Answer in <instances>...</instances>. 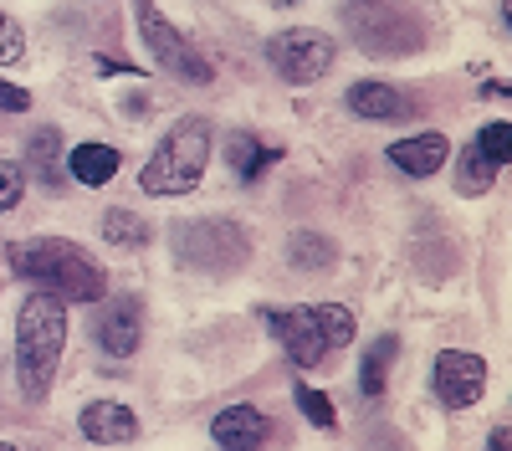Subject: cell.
<instances>
[{
	"label": "cell",
	"instance_id": "cb8c5ba5",
	"mask_svg": "<svg viewBox=\"0 0 512 451\" xmlns=\"http://www.w3.org/2000/svg\"><path fill=\"white\" fill-rule=\"evenodd\" d=\"M26 200V170L16 159H0V211H16Z\"/></svg>",
	"mask_w": 512,
	"mask_h": 451
},
{
	"label": "cell",
	"instance_id": "8fae6325",
	"mask_svg": "<svg viewBox=\"0 0 512 451\" xmlns=\"http://www.w3.org/2000/svg\"><path fill=\"white\" fill-rule=\"evenodd\" d=\"M210 436H216L221 451H262L272 436V421L256 405H226L216 421H210Z\"/></svg>",
	"mask_w": 512,
	"mask_h": 451
},
{
	"label": "cell",
	"instance_id": "f1b7e54d",
	"mask_svg": "<svg viewBox=\"0 0 512 451\" xmlns=\"http://www.w3.org/2000/svg\"><path fill=\"white\" fill-rule=\"evenodd\" d=\"M272 6H282V11H292V6H303V0H272Z\"/></svg>",
	"mask_w": 512,
	"mask_h": 451
},
{
	"label": "cell",
	"instance_id": "ba28073f",
	"mask_svg": "<svg viewBox=\"0 0 512 451\" xmlns=\"http://www.w3.org/2000/svg\"><path fill=\"white\" fill-rule=\"evenodd\" d=\"M139 31H144V47L154 52V62H159L169 77L195 82V88H205V82L216 77V72H210V62H205V57L190 47V41L154 11V0H139Z\"/></svg>",
	"mask_w": 512,
	"mask_h": 451
},
{
	"label": "cell",
	"instance_id": "484cf974",
	"mask_svg": "<svg viewBox=\"0 0 512 451\" xmlns=\"http://www.w3.org/2000/svg\"><path fill=\"white\" fill-rule=\"evenodd\" d=\"M26 108H31V93L0 77V113H26Z\"/></svg>",
	"mask_w": 512,
	"mask_h": 451
},
{
	"label": "cell",
	"instance_id": "2e32d148",
	"mask_svg": "<svg viewBox=\"0 0 512 451\" xmlns=\"http://www.w3.org/2000/svg\"><path fill=\"white\" fill-rule=\"evenodd\" d=\"M226 159H231V170L241 175V185H251V180H262L272 164L282 159V144H262L256 134H236L226 144Z\"/></svg>",
	"mask_w": 512,
	"mask_h": 451
},
{
	"label": "cell",
	"instance_id": "ac0fdd59",
	"mask_svg": "<svg viewBox=\"0 0 512 451\" xmlns=\"http://www.w3.org/2000/svg\"><path fill=\"white\" fill-rule=\"evenodd\" d=\"M395 359H400V339H395V334H379V339L364 349V364H359V395H364V400L384 395V380H390Z\"/></svg>",
	"mask_w": 512,
	"mask_h": 451
},
{
	"label": "cell",
	"instance_id": "5bb4252c",
	"mask_svg": "<svg viewBox=\"0 0 512 451\" xmlns=\"http://www.w3.org/2000/svg\"><path fill=\"white\" fill-rule=\"evenodd\" d=\"M344 103L359 113V118H374V123H400V118H410L415 113V103L400 93V88H390V82H354V88L344 93Z\"/></svg>",
	"mask_w": 512,
	"mask_h": 451
},
{
	"label": "cell",
	"instance_id": "8992f818",
	"mask_svg": "<svg viewBox=\"0 0 512 451\" xmlns=\"http://www.w3.org/2000/svg\"><path fill=\"white\" fill-rule=\"evenodd\" d=\"M175 257L185 267H205V272H236L251 257V236L236 221H180Z\"/></svg>",
	"mask_w": 512,
	"mask_h": 451
},
{
	"label": "cell",
	"instance_id": "ffe728a7",
	"mask_svg": "<svg viewBox=\"0 0 512 451\" xmlns=\"http://www.w3.org/2000/svg\"><path fill=\"white\" fill-rule=\"evenodd\" d=\"M103 236H108L113 246H144V241H149V221L134 216V211H108V216H103Z\"/></svg>",
	"mask_w": 512,
	"mask_h": 451
},
{
	"label": "cell",
	"instance_id": "83f0119b",
	"mask_svg": "<svg viewBox=\"0 0 512 451\" xmlns=\"http://www.w3.org/2000/svg\"><path fill=\"white\" fill-rule=\"evenodd\" d=\"M507 446H512V436H507V426H497L492 431V451H507Z\"/></svg>",
	"mask_w": 512,
	"mask_h": 451
},
{
	"label": "cell",
	"instance_id": "7402d4cb",
	"mask_svg": "<svg viewBox=\"0 0 512 451\" xmlns=\"http://www.w3.org/2000/svg\"><path fill=\"white\" fill-rule=\"evenodd\" d=\"M292 395H297V410H303V416H308L318 431H333V426H338V410H333V400H328L323 390H313V385H297Z\"/></svg>",
	"mask_w": 512,
	"mask_h": 451
},
{
	"label": "cell",
	"instance_id": "30bf717a",
	"mask_svg": "<svg viewBox=\"0 0 512 451\" xmlns=\"http://www.w3.org/2000/svg\"><path fill=\"white\" fill-rule=\"evenodd\" d=\"M93 334H98V349H108L113 359H128L139 349V339H144V308H139V298H118L113 308H103L98 323H93Z\"/></svg>",
	"mask_w": 512,
	"mask_h": 451
},
{
	"label": "cell",
	"instance_id": "d4e9b609",
	"mask_svg": "<svg viewBox=\"0 0 512 451\" xmlns=\"http://www.w3.org/2000/svg\"><path fill=\"white\" fill-rule=\"evenodd\" d=\"M11 62H26V31L0 11V67H11Z\"/></svg>",
	"mask_w": 512,
	"mask_h": 451
},
{
	"label": "cell",
	"instance_id": "7a4b0ae2",
	"mask_svg": "<svg viewBox=\"0 0 512 451\" xmlns=\"http://www.w3.org/2000/svg\"><path fill=\"white\" fill-rule=\"evenodd\" d=\"M62 349H67V303L52 293H31L16 318V385L26 400L52 395Z\"/></svg>",
	"mask_w": 512,
	"mask_h": 451
},
{
	"label": "cell",
	"instance_id": "9a60e30c",
	"mask_svg": "<svg viewBox=\"0 0 512 451\" xmlns=\"http://www.w3.org/2000/svg\"><path fill=\"white\" fill-rule=\"evenodd\" d=\"M118 164H123V154L113 149V144H72V154H67V175L77 180V185H88V190H98V185H108L113 175H118Z\"/></svg>",
	"mask_w": 512,
	"mask_h": 451
},
{
	"label": "cell",
	"instance_id": "4fadbf2b",
	"mask_svg": "<svg viewBox=\"0 0 512 451\" xmlns=\"http://www.w3.org/2000/svg\"><path fill=\"white\" fill-rule=\"evenodd\" d=\"M77 431L88 441H98V446H123V441L139 436V416L128 405H118V400H93L77 416Z\"/></svg>",
	"mask_w": 512,
	"mask_h": 451
},
{
	"label": "cell",
	"instance_id": "3957f363",
	"mask_svg": "<svg viewBox=\"0 0 512 451\" xmlns=\"http://www.w3.org/2000/svg\"><path fill=\"white\" fill-rule=\"evenodd\" d=\"M262 323L282 339L297 369H318L333 349L354 344V313L344 303H303V308H267Z\"/></svg>",
	"mask_w": 512,
	"mask_h": 451
},
{
	"label": "cell",
	"instance_id": "f546056e",
	"mask_svg": "<svg viewBox=\"0 0 512 451\" xmlns=\"http://www.w3.org/2000/svg\"><path fill=\"white\" fill-rule=\"evenodd\" d=\"M0 451H21V446H11V441H0Z\"/></svg>",
	"mask_w": 512,
	"mask_h": 451
},
{
	"label": "cell",
	"instance_id": "9c48e42d",
	"mask_svg": "<svg viewBox=\"0 0 512 451\" xmlns=\"http://www.w3.org/2000/svg\"><path fill=\"white\" fill-rule=\"evenodd\" d=\"M436 395L446 410H466L487 395V359L472 349H441L436 354Z\"/></svg>",
	"mask_w": 512,
	"mask_h": 451
},
{
	"label": "cell",
	"instance_id": "6da1fadb",
	"mask_svg": "<svg viewBox=\"0 0 512 451\" xmlns=\"http://www.w3.org/2000/svg\"><path fill=\"white\" fill-rule=\"evenodd\" d=\"M6 262L21 282H31L36 293H52L62 303H98L108 298V272L98 267V257L77 241L62 236H26L6 246Z\"/></svg>",
	"mask_w": 512,
	"mask_h": 451
},
{
	"label": "cell",
	"instance_id": "4316f807",
	"mask_svg": "<svg viewBox=\"0 0 512 451\" xmlns=\"http://www.w3.org/2000/svg\"><path fill=\"white\" fill-rule=\"evenodd\" d=\"M98 62V72H139L134 62H123V57H93Z\"/></svg>",
	"mask_w": 512,
	"mask_h": 451
},
{
	"label": "cell",
	"instance_id": "603a6c76",
	"mask_svg": "<svg viewBox=\"0 0 512 451\" xmlns=\"http://www.w3.org/2000/svg\"><path fill=\"white\" fill-rule=\"evenodd\" d=\"M477 149L497 164V170H502V164H507V149H512V123L507 118H497V123H487V129L477 134Z\"/></svg>",
	"mask_w": 512,
	"mask_h": 451
},
{
	"label": "cell",
	"instance_id": "52a82bcc",
	"mask_svg": "<svg viewBox=\"0 0 512 451\" xmlns=\"http://www.w3.org/2000/svg\"><path fill=\"white\" fill-rule=\"evenodd\" d=\"M267 62L282 82H318L333 62H338V41L328 31H313V26H287L267 41Z\"/></svg>",
	"mask_w": 512,
	"mask_h": 451
},
{
	"label": "cell",
	"instance_id": "e0dca14e",
	"mask_svg": "<svg viewBox=\"0 0 512 451\" xmlns=\"http://www.w3.org/2000/svg\"><path fill=\"white\" fill-rule=\"evenodd\" d=\"M62 134L57 129H36L31 139H26V164H31V175H36V185H47V190H62Z\"/></svg>",
	"mask_w": 512,
	"mask_h": 451
},
{
	"label": "cell",
	"instance_id": "7c38bea8",
	"mask_svg": "<svg viewBox=\"0 0 512 451\" xmlns=\"http://www.w3.org/2000/svg\"><path fill=\"white\" fill-rule=\"evenodd\" d=\"M384 154H390L395 170H405V175H415V180H431L436 170H446V159H451V139H446V134H436V129H425V134H410V139L390 144Z\"/></svg>",
	"mask_w": 512,
	"mask_h": 451
},
{
	"label": "cell",
	"instance_id": "d6986e66",
	"mask_svg": "<svg viewBox=\"0 0 512 451\" xmlns=\"http://www.w3.org/2000/svg\"><path fill=\"white\" fill-rule=\"evenodd\" d=\"M287 252H292V267L297 272H328L338 262V246L328 236H318V231H297Z\"/></svg>",
	"mask_w": 512,
	"mask_h": 451
},
{
	"label": "cell",
	"instance_id": "5b68a950",
	"mask_svg": "<svg viewBox=\"0 0 512 451\" xmlns=\"http://www.w3.org/2000/svg\"><path fill=\"white\" fill-rule=\"evenodd\" d=\"M344 26L354 36V47L369 57H410L425 47V26L400 6V0H349Z\"/></svg>",
	"mask_w": 512,
	"mask_h": 451
},
{
	"label": "cell",
	"instance_id": "44dd1931",
	"mask_svg": "<svg viewBox=\"0 0 512 451\" xmlns=\"http://www.w3.org/2000/svg\"><path fill=\"white\" fill-rule=\"evenodd\" d=\"M497 180V164L472 144V149H466V159H461V175H456V185H461V195H482L487 185Z\"/></svg>",
	"mask_w": 512,
	"mask_h": 451
},
{
	"label": "cell",
	"instance_id": "277c9868",
	"mask_svg": "<svg viewBox=\"0 0 512 451\" xmlns=\"http://www.w3.org/2000/svg\"><path fill=\"white\" fill-rule=\"evenodd\" d=\"M210 144H216V129H210L205 118H180L175 129L159 139V149L149 154V164L139 170L144 195H190L205 180Z\"/></svg>",
	"mask_w": 512,
	"mask_h": 451
}]
</instances>
